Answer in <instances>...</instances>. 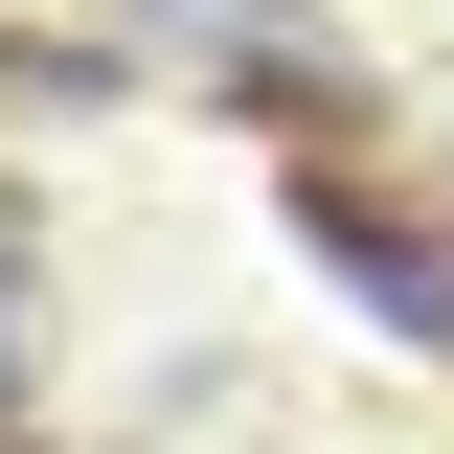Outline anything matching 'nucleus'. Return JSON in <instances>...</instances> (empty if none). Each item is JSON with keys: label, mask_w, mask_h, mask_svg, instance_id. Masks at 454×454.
Segmentation results:
<instances>
[{"label": "nucleus", "mask_w": 454, "mask_h": 454, "mask_svg": "<svg viewBox=\"0 0 454 454\" xmlns=\"http://www.w3.org/2000/svg\"><path fill=\"white\" fill-rule=\"evenodd\" d=\"M295 250H318V295L364 340H409L454 387V205H409V182H364V160H295Z\"/></svg>", "instance_id": "obj_1"}, {"label": "nucleus", "mask_w": 454, "mask_h": 454, "mask_svg": "<svg viewBox=\"0 0 454 454\" xmlns=\"http://www.w3.org/2000/svg\"><path fill=\"white\" fill-rule=\"evenodd\" d=\"M46 409V340H23V227H0V432Z\"/></svg>", "instance_id": "obj_2"}, {"label": "nucleus", "mask_w": 454, "mask_h": 454, "mask_svg": "<svg viewBox=\"0 0 454 454\" xmlns=\"http://www.w3.org/2000/svg\"><path fill=\"white\" fill-rule=\"evenodd\" d=\"M0 454H23V432H0Z\"/></svg>", "instance_id": "obj_3"}]
</instances>
